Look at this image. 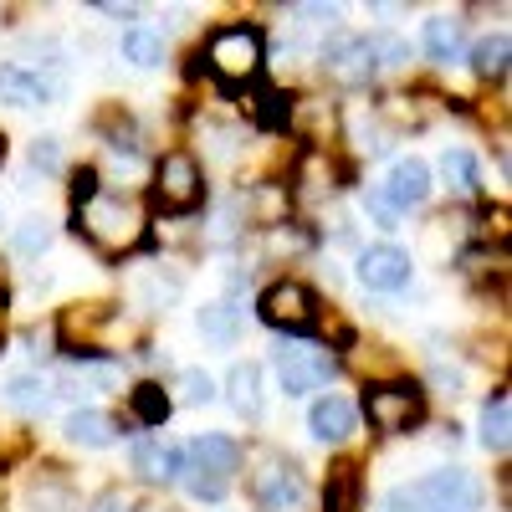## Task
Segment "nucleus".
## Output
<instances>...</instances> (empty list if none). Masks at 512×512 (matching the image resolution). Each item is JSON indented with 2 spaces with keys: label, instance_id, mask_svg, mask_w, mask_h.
<instances>
[{
  "label": "nucleus",
  "instance_id": "nucleus-37",
  "mask_svg": "<svg viewBox=\"0 0 512 512\" xmlns=\"http://www.w3.org/2000/svg\"><path fill=\"white\" fill-rule=\"evenodd\" d=\"M431 384H441V395H451V400H456V395H461V369H436V374H431Z\"/></svg>",
  "mask_w": 512,
  "mask_h": 512
},
{
  "label": "nucleus",
  "instance_id": "nucleus-5",
  "mask_svg": "<svg viewBox=\"0 0 512 512\" xmlns=\"http://www.w3.org/2000/svg\"><path fill=\"white\" fill-rule=\"evenodd\" d=\"M272 364H277V390L287 400H308L313 390L333 384V374H338V359L323 344H303V338H282L272 349Z\"/></svg>",
  "mask_w": 512,
  "mask_h": 512
},
{
  "label": "nucleus",
  "instance_id": "nucleus-14",
  "mask_svg": "<svg viewBox=\"0 0 512 512\" xmlns=\"http://www.w3.org/2000/svg\"><path fill=\"white\" fill-rule=\"evenodd\" d=\"M308 431H313V441H323V446H344V441H354V431H359V405L349 400V395H318L313 400V410H308Z\"/></svg>",
  "mask_w": 512,
  "mask_h": 512
},
{
  "label": "nucleus",
  "instance_id": "nucleus-11",
  "mask_svg": "<svg viewBox=\"0 0 512 512\" xmlns=\"http://www.w3.org/2000/svg\"><path fill=\"white\" fill-rule=\"evenodd\" d=\"M359 282L369 292H405L410 277H415V256L395 241H379V246H364L359 251V262H354Z\"/></svg>",
  "mask_w": 512,
  "mask_h": 512
},
{
  "label": "nucleus",
  "instance_id": "nucleus-40",
  "mask_svg": "<svg viewBox=\"0 0 512 512\" xmlns=\"http://www.w3.org/2000/svg\"><path fill=\"white\" fill-rule=\"evenodd\" d=\"M0 349H6V333H0Z\"/></svg>",
  "mask_w": 512,
  "mask_h": 512
},
{
  "label": "nucleus",
  "instance_id": "nucleus-35",
  "mask_svg": "<svg viewBox=\"0 0 512 512\" xmlns=\"http://www.w3.org/2000/svg\"><path fill=\"white\" fill-rule=\"evenodd\" d=\"M31 169H41V175H62V144L57 139H36L31 144Z\"/></svg>",
  "mask_w": 512,
  "mask_h": 512
},
{
  "label": "nucleus",
  "instance_id": "nucleus-30",
  "mask_svg": "<svg viewBox=\"0 0 512 512\" xmlns=\"http://www.w3.org/2000/svg\"><path fill=\"white\" fill-rule=\"evenodd\" d=\"M185 492L195 497V502H210V507H216V502H226V492H231V482H221V477H210V472H195V466H185Z\"/></svg>",
  "mask_w": 512,
  "mask_h": 512
},
{
  "label": "nucleus",
  "instance_id": "nucleus-27",
  "mask_svg": "<svg viewBox=\"0 0 512 512\" xmlns=\"http://www.w3.org/2000/svg\"><path fill=\"white\" fill-rule=\"evenodd\" d=\"M507 415H512V405H507V395L497 390V395L482 405V446H487L492 456H507Z\"/></svg>",
  "mask_w": 512,
  "mask_h": 512
},
{
  "label": "nucleus",
  "instance_id": "nucleus-29",
  "mask_svg": "<svg viewBox=\"0 0 512 512\" xmlns=\"http://www.w3.org/2000/svg\"><path fill=\"white\" fill-rule=\"evenodd\" d=\"M52 246V221L47 216H26L21 226H16V251L21 256H41Z\"/></svg>",
  "mask_w": 512,
  "mask_h": 512
},
{
  "label": "nucleus",
  "instance_id": "nucleus-19",
  "mask_svg": "<svg viewBox=\"0 0 512 512\" xmlns=\"http://www.w3.org/2000/svg\"><path fill=\"white\" fill-rule=\"evenodd\" d=\"M364 502V477L354 461H338L328 472V487H323V512H359Z\"/></svg>",
  "mask_w": 512,
  "mask_h": 512
},
{
  "label": "nucleus",
  "instance_id": "nucleus-10",
  "mask_svg": "<svg viewBox=\"0 0 512 512\" xmlns=\"http://www.w3.org/2000/svg\"><path fill=\"white\" fill-rule=\"evenodd\" d=\"M323 72L344 88H359V82L374 77V36L359 31H333L323 41Z\"/></svg>",
  "mask_w": 512,
  "mask_h": 512
},
{
  "label": "nucleus",
  "instance_id": "nucleus-3",
  "mask_svg": "<svg viewBox=\"0 0 512 512\" xmlns=\"http://www.w3.org/2000/svg\"><path fill=\"white\" fill-rule=\"evenodd\" d=\"M154 205L164 216H190L205 205V169L190 149H164L154 159V185H149Z\"/></svg>",
  "mask_w": 512,
  "mask_h": 512
},
{
  "label": "nucleus",
  "instance_id": "nucleus-15",
  "mask_svg": "<svg viewBox=\"0 0 512 512\" xmlns=\"http://www.w3.org/2000/svg\"><path fill=\"white\" fill-rule=\"evenodd\" d=\"M185 466H195V472H210V477H221L231 482L241 466H246V446L231 441V436H216V431H205L195 441H185Z\"/></svg>",
  "mask_w": 512,
  "mask_h": 512
},
{
  "label": "nucleus",
  "instance_id": "nucleus-22",
  "mask_svg": "<svg viewBox=\"0 0 512 512\" xmlns=\"http://www.w3.org/2000/svg\"><path fill=\"white\" fill-rule=\"evenodd\" d=\"M441 180H446L451 195L472 200V195L482 190V169H477L472 149H446V154H441Z\"/></svg>",
  "mask_w": 512,
  "mask_h": 512
},
{
  "label": "nucleus",
  "instance_id": "nucleus-39",
  "mask_svg": "<svg viewBox=\"0 0 512 512\" xmlns=\"http://www.w3.org/2000/svg\"><path fill=\"white\" fill-rule=\"evenodd\" d=\"M0 164H6V134H0Z\"/></svg>",
  "mask_w": 512,
  "mask_h": 512
},
{
  "label": "nucleus",
  "instance_id": "nucleus-34",
  "mask_svg": "<svg viewBox=\"0 0 512 512\" xmlns=\"http://www.w3.org/2000/svg\"><path fill=\"white\" fill-rule=\"evenodd\" d=\"M364 210L374 216V226H379V231H400V210L379 195V185H369V190H364Z\"/></svg>",
  "mask_w": 512,
  "mask_h": 512
},
{
  "label": "nucleus",
  "instance_id": "nucleus-20",
  "mask_svg": "<svg viewBox=\"0 0 512 512\" xmlns=\"http://www.w3.org/2000/svg\"><path fill=\"white\" fill-rule=\"evenodd\" d=\"M118 57L128 62V67H164V36L159 31H149V26H128L123 36H118Z\"/></svg>",
  "mask_w": 512,
  "mask_h": 512
},
{
  "label": "nucleus",
  "instance_id": "nucleus-4",
  "mask_svg": "<svg viewBox=\"0 0 512 512\" xmlns=\"http://www.w3.org/2000/svg\"><path fill=\"white\" fill-rule=\"evenodd\" d=\"M256 318H262L267 328H277L282 338H308L323 323L318 292L308 282H297V277H282V282L262 287V297H256Z\"/></svg>",
  "mask_w": 512,
  "mask_h": 512
},
{
  "label": "nucleus",
  "instance_id": "nucleus-7",
  "mask_svg": "<svg viewBox=\"0 0 512 512\" xmlns=\"http://www.w3.org/2000/svg\"><path fill=\"white\" fill-rule=\"evenodd\" d=\"M364 415L379 436H410L425 420V390L415 379H390V384H364Z\"/></svg>",
  "mask_w": 512,
  "mask_h": 512
},
{
  "label": "nucleus",
  "instance_id": "nucleus-8",
  "mask_svg": "<svg viewBox=\"0 0 512 512\" xmlns=\"http://www.w3.org/2000/svg\"><path fill=\"white\" fill-rule=\"evenodd\" d=\"M205 67L221 82H251L262 72V31L256 26H216L205 36Z\"/></svg>",
  "mask_w": 512,
  "mask_h": 512
},
{
  "label": "nucleus",
  "instance_id": "nucleus-12",
  "mask_svg": "<svg viewBox=\"0 0 512 512\" xmlns=\"http://www.w3.org/2000/svg\"><path fill=\"white\" fill-rule=\"evenodd\" d=\"M128 461H134V472L154 487H175L185 477V446L164 441V436H139L134 446H128Z\"/></svg>",
  "mask_w": 512,
  "mask_h": 512
},
{
  "label": "nucleus",
  "instance_id": "nucleus-21",
  "mask_svg": "<svg viewBox=\"0 0 512 512\" xmlns=\"http://www.w3.org/2000/svg\"><path fill=\"white\" fill-rule=\"evenodd\" d=\"M0 395H6V405L21 410V415H41V410L52 405V379H41V374H11Z\"/></svg>",
  "mask_w": 512,
  "mask_h": 512
},
{
  "label": "nucleus",
  "instance_id": "nucleus-6",
  "mask_svg": "<svg viewBox=\"0 0 512 512\" xmlns=\"http://www.w3.org/2000/svg\"><path fill=\"white\" fill-rule=\"evenodd\" d=\"M246 492L262 512H308L313 507V487L303 477V466L287 456H262L256 472L246 477Z\"/></svg>",
  "mask_w": 512,
  "mask_h": 512
},
{
  "label": "nucleus",
  "instance_id": "nucleus-2",
  "mask_svg": "<svg viewBox=\"0 0 512 512\" xmlns=\"http://www.w3.org/2000/svg\"><path fill=\"white\" fill-rule=\"evenodd\" d=\"M144 231V210L134 195H118V190H98L88 205L77 210V236H88L98 251H128Z\"/></svg>",
  "mask_w": 512,
  "mask_h": 512
},
{
  "label": "nucleus",
  "instance_id": "nucleus-1",
  "mask_svg": "<svg viewBox=\"0 0 512 512\" xmlns=\"http://www.w3.org/2000/svg\"><path fill=\"white\" fill-rule=\"evenodd\" d=\"M482 482L466 466H436L415 482H400L384 497V512H482Z\"/></svg>",
  "mask_w": 512,
  "mask_h": 512
},
{
  "label": "nucleus",
  "instance_id": "nucleus-38",
  "mask_svg": "<svg viewBox=\"0 0 512 512\" xmlns=\"http://www.w3.org/2000/svg\"><path fill=\"white\" fill-rule=\"evenodd\" d=\"M0 308H6V267H0Z\"/></svg>",
  "mask_w": 512,
  "mask_h": 512
},
{
  "label": "nucleus",
  "instance_id": "nucleus-23",
  "mask_svg": "<svg viewBox=\"0 0 512 512\" xmlns=\"http://www.w3.org/2000/svg\"><path fill=\"white\" fill-rule=\"evenodd\" d=\"M31 507L36 512H77V487L67 477H57V466H47L31 487Z\"/></svg>",
  "mask_w": 512,
  "mask_h": 512
},
{
  "label": "nucleus",
  "instance_id": "nucleus-17",
  "mask_svg": "<svg viewBox=\"0 0 512 512\" xmlns=\"http://www.w3.org/2000/svg\"><path fill=\"white\" fill-rule=\"evenodd\" d=\"M67 441L72 446H82V451H108L113 441H123V420H113L108 410H93V405H82V410H72L67 415Z\"/></svg>",
  "mask_w": 512,
  "mask_h": 512
},
{
  "label": "nucleus",
  "instance_id": "nucleus-31",
  "mask_svg": "<svg viewBox=\"0 0 512 512\" xmlns=\"http://www.w3.org/2000/svg\"><path fill=\"white\" fill-rule=\"evenodd\" d=\"M216 400V379L205 369H180V405H210Z\"/></svg>",
  "mask_w": 512,
  "mask_h": 512
},
{
  "label": "nucleus",
  "instance_id": "nucleus-16",
  "mask_svg": "<svg viewBox=\"0 0 512 512\" xmlns=\"http://www.w3.org/2000/svg\"><path fill=\"white\" fill-rule=\"evenodd\" d=\"M262 364L256 359H236L231 374H226V400L241 420H262L267 415V390H262Z\"/></svg>",
  "mask_w": 512,
  "mask_h": 512
},
{
  "label": "nucleus",
  "instance_id": "nucleus-26",
  "mask_svg": "<svg viewBox=\"0 0 512 512\" xmlns=\"http://www.w3.org/2000/svg\"><path fill=\"white\" fill-rule=\"evenodd\" d=\"M128 405H134L139 425H164V420H169V410H175V400H169L154 379L134 384V390H128Z\"/></svg>",
  "mask_w": 512,
  "mask_h": 512
},
{
  "label": "nucleus",
  "instance_id": "nucleus-28",
  "mask_svg": "<svg viewBox=\"0 0 512 512\" xmlns=\"http://www.w3.org/2000/svg\"><path fill=\"white\" fill-rule=\"evenodd\" d=\"M410 67V41L405 36H374V72H405Z\"/></svg>",
  "mask_w": 512,
  "mask_h": 512
},
{
  "label": "nucleus",
  "instance_id": "nucleus-25",
  "mask_svg": "<svg viewBox=\"0 0 512 512\" xmlns=\"http://www.w3.org/2000/svg\"><path fill=\"white\" fill-rule=\"evenodd\" d=\"M425 52H431V62H456L461 57V21L456 16H431L425 21Z\"/></svg>",
  "mask_w": 512,
  "mask_h": 512
},
{
  "label": "nucleus",
  "instance_id": "nucleus-18",
  "mask_svg": "<svg viewBox=\"0 0 512 512\" xmlns=\"http://www.w3.org/2000/svg\"><path fill=\"white\" fill-rule=\"evenodd\" d=\"M195 328H200L205 344L231 349V344H236V333H241V308H236V303H226V297H216V303H200Z\"/></svg>",
  "mask_w": 512,
  "mask_h": 512
},
{
  "label": "nucleus",
  "instance_id": "nucleus-13",
  "mask_svg": "<svg viewBox=\"0 0 512 512\" xmlns=\"http://www.w3.org/2000/svg\"><path fill=\"white\" fill-rule=\"evenodd\" d=\"M431 190H436V185H431V164H425L420 154L395 159L390 175H384V185H379V195L390 200L400 216H405V210H420L425 200H431Z\"/></svg>",
  "mask_w": 512,
  "mask_h": 512
},
{
  "label": "nucleus",
  "instance_id": "nucleus-33",
  "mask_svg": "<svg viewBox=\"0 0 512 512\" xmlns=\"http://www.w3.org/2000/svg\"><path fill=\"white\" fill-rule=\"evenodd\" d=\"M98 190H103V175H98L93 164H77V169H72V210H82Z\"/></svg>",
  "mask_w": 512,
  "mask_h": 512
},
{
  "label": "nucleus",
  "instance_id": "nucleus-9",
  "mask_svg": "<svg viewBox=\"0 0 512 512\" xmlns=\"http://www.w3.org/2000/svg\"><path fill=\"white\" fill-rule=\"evenodd\" d=\"M67 93V77L36 72L26 62H0V103L11 108H52Z\"/></svg>",
  "mask_w": 512,
  "mask_h": 512
},
{
  "label": "nucleus",
  "instance_id": "nucleus-24",
  "mask_svg": "<svg viewBox=\"0 0 512 512\" xmlns=\"http://www.w3.org/2000/svg\"><path fill=\"white\" fill-rule=\"evenodd\" d=\"M507 57H512V36L507 31H492V36H482L477 47H472V67L487 82H502L507 77Z\"/></svg>",
  "mask_w": 512,
  "mask_h": 512
},
{
  "label": "nucleus",
  "instance_id": "nucleus-36",
  "mask_svg": "<svg viewBox=\"0 0 512 512\" xmlns=\"http://www.w3.org/2000/svg\"><path fill=\"white\" fill-rule=\"evenodd\" d=\"M88 512H139V502H134V497H123V492L113 487V492H103Z\"/></svg>",
  "mask_w": 512,
  "mask_h": 512
},
{
  "label": "nucleus",
  "instance_id": "nucleus-32",
  "mask_svg": "<svg viewBox=\"0 0 512 512\" xmlns=\"http://www.w3.org/2000/svg\"><path fill=\"white\" fill-rule=\"evenodd\" d=\"M103 139H108L113 154H139V123L128 118V113H123V118H108V123H103Z\"/></svg>",
  "mask_w": 512,
  "mask_h": 512
}]
</instances>
